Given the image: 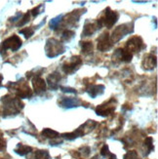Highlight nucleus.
<instances>
[{
	"instance_id": "obj_4",
	"label": "nucleus",
	"mask_w": 158,
	"mask_h": 159,
	"mask_svg": "<svg viewBox=\"0 0 158 159\" xmlns=\"http://www.w3.org/2000/svg\"><path fill=\"white\" fill-rule=\"evenodd\" d=\"M119 19V14L116 11H112L109 7L105 10L104 15H102L100 19L97 20V24L100 29L102 26H106L107 29H111V27L116 24V22Z\"/></svg>"
},
{
	"instance_id": "obj_2",
	"label": "nucleus",
	"mask_w": 158,
	"mask_h": 159,
	"mask_svg": "<svg viewBox=\"0 0 158 159\" xmlns=\"http://www.w3.org/2000/svg\"><path fill=\"white\" fill-rule=\"evenodd\" d=\"M7 87L12 91L14 90L18 99H29L32 96V90L24 79H20L19 82H10Z\"/></svg>"
},
{
	"instance_id": "obj_5",
	"label": "nucleus",
	"mask_w": 158,
	"mask_h": 159,
	"mask_svg": "<svg viewBox=\"0 0 158 159\" xmlns=\"http://www.w3.org/2000/svg\"><path fill=\"white\" fill-rule=\"evenodd\" d=\"M22 44L23 42H22V40H20V38L18 35L14 34V35L5 39L2 42V44L0 45V54H1L2 56H5L6 52L8 50L16 52L22 47Z\"/></svg>"
},
{
	"instance_id": "obj_19",
	"label": "nucleus",
	"mask_w": 158,
	"mask_h": 159,
	"mask_svg": "<svg viewBox=\"0 0 158 159\" xmlns=\"http://www.w3.org/2000/svg\"><path fill=\"white\" fill-rule=\"evenodd\" d=\"M32 151V148L29 146H25V144L23 143H19L17 148H15V152L20 156H25L26 154H29V152Z\"/></svg>"
},
{
	"instance_id": "obj_11",
	"label": "nucleus",
	"mask_w": 158,
	"mask_h": 159,
	"mask_svg": "<svg viewBox=\"0 0 158 159\" xmlns=\"http://www.w3.org/2000/svg\"><path fill=\"white\" fill-rule=\"evenodd\" d=\"M97 41H98L97 48H98V50L101 52L108 51L113 46L111 40V36H109L108 32H106V31L104 32L102 34H101V35L98 37Z\"/></svg>"
},
{
	"instance_id": "obj_16",
	"label": "nucleus",
	"mask_w": 158,
	"mask_h": 159,
	"mask_svg": "<svg viewBox=\"0 0 158 159\" xmlns=\"http://www.w3.org/2000/svg\"><path fill=\"white\" fill-rule=\"evenodd\" d=\"M100 30L99 25L97 24V20L95 22H90V20H86V23L84 25V29L82 31V37H88L91 36L96 32V30Z\"/></svg>"
},
{
	"instance_id": "obj_12",
	"label": "nucleus",
	"mask_w": 158,
	"mask_h": 159,
	"mask_svg": "<svg viewBox=\"0 0 158 159\" xmlns=\"http://www.w3.org/2000/svg\"><path fill=\"white\" fill-rule=\"evenodd\" d=\"M157 65V59L155 55L152 54H147L143 57L142 61V67L145 70H152L155 68Z\"/></svg>"
},
{
	"instance_id": "obj_22",
	"label": "nucleus",
	"mask_w": 158,
	"mask_h": 159,
	"mask_svg": "<svg viewBox=\"0 0 158 159\" xmlns=\"http://www.w3.org/2000/svg\"><path fill=\"white\" fill-rule=\"evenodd\" d=\"M42 136L47 138V139H52V140H55V139H57V138L60 136V134L57 132V131H55V130H52V129H49V128H45L43 129L42 131Z\"/></svg>"
},
{
	"instance_id": "obj_27",
	"label": "nucleus",
	"mask_w": 158,
	"mask_h": 159,
	"mask_svg": "<svg viewBox=\"0 0 158 159\" xmlns=\"http://www.w3.org/2000/svg\"><path fill=\"white\" fill-rule=\"evenodd\" d=\"M19 32L20 34H23L25 39H29V38H30L33 35V34H34V29H33L32 26L25 27V29H23V30H20Z\"/></svg>"
},
{
	"instance_id": "obj_25",
	"label": "nucleus",
	"mask_w": 158,
	"mask_h": 159,
	"mask_svg": "<svg viewBox=\"0 0 158 159\" xmlns=\"http://www.w3.org/2000/svg\"><path fill=\"white\" fill-rule=\"evenodd\" d=\"M34 159H51V156L47 149H38L34 154Z\"/></svg>"
},
{
	"instance_id": "obj_7",
	"label": "nucleus",
	"mask_w": 158,
	"mask_h": 159,
	"mask_svg": "<svg viewBox=\"0 0 158 159\" xmlns=\"http://www.w3.org/2000/svg\"><path fill=\"white\" fill-rule=\"evenodd\" d=\"M116 103H117L116 99L111 98V99H109L107 102L98 106L97 107H96L95 111L100 116H104V117L109 116L114 112V110L116 108Z\"/></svg>"
},
{
	"instance_id": "obj_33",
	"label": "nucleus",
	"mask_w": 158,
	"mask_h": 159,
	"mask_svg": "<svg viewBox=\"0 0 158 159\" xmlns=\"http://www.w3.org/2000/svg\"><path fill=\"white\" fill-rule=\"evenodd\" d=\"M60 89L61 92L64 93H70V94H77V91L75 90L74 88H71V87H65V86H60Z\"/></svg>"
},
{
	"instance_id": "obj_1",
	"label": "nucleus",
	"mask_w": 158,
	"mask_h": 159,
	"mask_svg": "<svg viewBox=\"0 0 158 159\" xmlns=\"http://www.w3.org/2000/svg\"><path fill=\"white\" fill-rule=\"evenodd\" d=\"M3 103V117L15 116L20 112V110L24 108V102L18 98H13L10 95H6L1 99Z\"/></svg>"
},
{
	"instance_id": "obj_10",
	"label": "nucleus",
	"mask_w": 158,
	"mask_h": 159,
	"mask_svg": "<svg viewBox=\"0 0 158 159\" xmlns=\"http://www.w3.org/2000/svg\"><path fill=\"white\" fill-rule=\"evenodd\" d=\"M85 9H77V10H74L71 13L67 14L66 15V19L63 18V22H65V24L67 26H76L78 25L79 22V19L81 17L82 14L85 13Z\"/></svg>"
},
{
	"instance_id": "obj_17",
	"label": "nucleus",
	"mask_w": 158,
	"mask_h": 159,
	"mask_svg": "<svg viewBox=\"0 0 158 159\" xmlns=\"http://www.w3.org/2000/svg\"><path fill=\"white\" fill-rule=\"evenodd\" d=\"M105 86L102 84H89L86 88V92L89 94L91 98L95 99L97 96L102 95L105 92Z\"/></svg>"
},
{
	"instance_id": "obj_8",
	"label": "nucleus",
	"mask_w": 158,
	"mask_h": 159,
	"mask_svg": "<svg viewBox=\"0 0 158 159\" xmlns=\"http://www.w3.org/2000/svg\"><path fill=\"white\" fill-rule=\"evenodd\" d=\"M146 47L147 46L145 43H143V40L142 39V37L133 36L127 41V43L124 48L131 54H134V53H139L142 50L146 49Z\"/></svg>"
},
{
	"instance_id": "obj_30",
	"label": "nucleus",
	"mask_w": 158,
	"mask_h": 159,
	"mask_svg": "<svg viewBox=\"0 0 158 159\" xmlns=\"http://www.w3.org/2000/svg\"><path fill=\"white\" fill-rule=\"evenodd\" d=\"M43 8H44V5H43V4L38 5L37 7H35V8H33L32 10H30V11H29V12H30V15H31L33 18L37 17L40 13H42V11H41L40 9H43Z\"/></svg>"
},
{
	"instance_id": "obj_26",
	"label": "nucleus",
	"mask_w": 158,
	"mask_h": 159,
	"mask_svg": "<svg viewBox=\"0 0 158 159\" xmlns=\"http://www.w3.org/2000/svg\"><path fill=\"white\" fill-rule=\"evenodd\" d=\"M63 18H64V15H59L56 18L52 19L51 22H50V29L51 30H57L58 26L61 24V22L63 20Z\"/></svg>"
},
{
	"instance_id": "obj_21",
	"label": "nucleus",
	"mask_w": 158,
	"mask_h": 159,
	"mask_svg": "<svg viewBox=\"0 0 158 159\" xmlns=\"http://www.w3.org/2000/svg\"><path fill=\"white\" fill-rule=\"evenodd\" d=\"M81 46V52L84 55H89L93 53L94 46L91 41H84V42H80Z\"/></svg>"
},
{
	"instance_id": "obj_18",
	"label": "nucleus",
	"mask_w": 158,
	"mask_h": 159,
	"mask_svg": "<svg viewBox=\"0 0 158 159\" xmlns=\"http://www.w3.org/2000/svg\"><path fill=\"white\" fill-rule=\"evenodd\" d=\"M114 58H118L120 61H123V63H130L133 59V54L126 50L125 48H120L115 51L113 55V59Z\"/></svg>"
},
{
	"instance_id": "obj_32",
	"label": "nucleus",
	"mask_w": 158,
	"mask_h": 159,
	"mask_svg": "<svg viewBox=\"0 0 158 159\" xmlns=\"http://www.w3.org/2000/svg\"><path fill=\"white\" fill-rule=\"evenodd\" d=\"M101 154L102 157H106V156L109 157L112 154V153H111V151H109L107 144H104V146H102V148H101Z\"/></svg>"
},
{
	"instance_id": "obj_28",
	"label": "nucleus",
	"mask_w": 158,
	"mask_h": 159,
	"mask_svg": "<svg viewBox=\"0 0 158 159\" xmlns=\"http://www.w3.org/2000/svg\"><path fill=\"white\" fill-rule=\"evenodd\" d=\"M29 19H30V12H29V11H27V13L24 14V15H23V18L19 20V23L17 24V26L20 27V26L25 25V24H27V23L29 22Z\"/></svg>"
},
{
	"instance_id": "obj_31",
	"label": "nucleus",
	"mask_w": 158,
	"mask_h": 159,
	"mask_svg": "<svg viewBox=\"0 0 158 159\" xmlns=\"http://www.w3.org/2000/svg\"><path fill=\"white\" fill-rule=\"evenodd\" d=\"M123 159H140V158H139L138 152H137L136 150H130L124 155Z\"/></svg>"
},
{
	"instance_id": "obj_37",
	"label": "nucleus",
	"mask_w": 158,
	"mask_h": 159,
	"mask_svg": "<svg viewBox=\"0 0 158 159\" xmlns=\"http://www.w3.org/2000/svg\"><path fill=\"white\" fill-rule=\"evenodd\" d=\"M91 159H99V156H98V155H96V156H94V157H92Z\"/></svg>"
},
{
	"instance_id": "obj_6",
	"label": "nucleus",
	"mask_w": 158,
	"mask_h": 159,
	"mask_svg": "<svg viewBox=\"0 0 158 159\" xmlns=\"http://www.w3.org/2000/svg\"><path fill=\"white\" fill-rule=\"evenodd\" d=\"M134 31V24L133 23H127V24H123L118 25L116 29L113 30L111 40L112 44L118 42L119 40H121L124 36H126L127 34H130Z\"/></svg>"
},
{
	"instance_id": "obj_20",
	"label": "nucleus",
	"mask_w": 158,
	"mask_h": 159,
	"mask_svg": "<svg viewBox=\"0 0 158 159\" xmlns=\"http://www.w3.org/2000/svg\"><path fill=\"white\" fill-rule=\"evenodd\" d=\"M82 136H84V134L79 128L76 129L75 131H73V132H71V133H65V134L61 135V137L67 141H73V140L77 139V138L82 137Z\"/></svg>"
},
{
	"instance_id": "obj_15",
	"label": "nucleus",
	"mask_w": 158,
	"mask_h": 159,
	"mask_svg": "<svg viewBox=\"0 0 158 159\" xmlns=\"http://www.w3.org/2000/svg\"><path fill=\"white\" fill-rule=\"evenodd\" d=\"M61 80V75L58 71H54L47 77L48 86L51 90H57L60 88V81Z\"/></svg>"
},
{
	"instance_id": "obj_35",
	"label": "nucleus",
	"mask_w": 158,
	"mask_h": 159,
	"mask_svg": "<svg viewBox=\"0 0 158 159\" xmlns=\"http://www.w3.org/2000/svg\"><path fill=\"white\" fill-rule=\"evenodd\" d=\"M108 159H116V156H115L114 154H111V156L108 157Z\"/></svg>"
},
{
	"instance_id": "obj_13",
	"label": "nucleus",
	"mask_w": 158,
	"mask_h": 159,
	"mask_svg": "<svg viewBox=\"0 0 158 159\" xmlns=\"http://www.w3.org/2000/svg\"><path fill=\"white\" fill-rule=\"evenodd\" d=\"M82 103L81 100L78 98H68V97H64L61 101H59V106L64 108H73L77 107Z\"/></svg>"
},
{
	"instance_id": "obj_36",
	"label": "nucleus",
	"mask_w": 158,
	"mask_h": 159,
	"mask_svg": "<svg viewBox=\"0 0 158 159\" xmlns=\"http://www.w3.org/2000/svg\"><path fill=\"white\" fill-rule=\"evenodd\" d=\"M2 80H3V76L1 74H0V86H1V82H2Z\"/></svg>"
},
{
	"instance_id": "obj_24",
	"label": "nucleus",
	"mask_w": 158,
	"mask_h": 159,
	"mask_svg": "<svg viewBox=\"0 0 158 159\" xmlns=\"http://www.w3.org/2000/svg\"><path fill=\"white\" fill-rule=\"evenodd\" d=\"M145 148H146V151H145V155H148L151 151L154 149V147H153V139L151 137H147L146 138L145 140Z\"/></svg>"
},
{
	"instance_id": "obj_3",
	"label": "nucleus",
	"mask_w": 158,
	"mask_h": 159,
	"mask_svg": "<svg viewBox=\"0 0 158 159\" xmlns=\"http://www.w3.org/2000/svg\"><path fill=\"white\" fill-rule=\"evenodd\" d=\"M65 51V47L63 42L55 39V38H49L46 41L45 45V53L48 58H56L60 55L64 54Z\"/></svg>"
},
{
	"instance_id": "obj_14",
	"label": "nucleus",
	"mask_w": 158,
	"mask_h": 159,
	"mask_svg": "<svg viewBox=\"0 0 158 159\" xmlns=\"http://www.w3.org/2000/svg\"><path fill=\"white\" fill-rule=\"evenodd\" d=\"M32 86H33L34 92H35V94L38 96L45 93L46 87H47L46 81L43 78H41L40 76H36V77L32 78Z\"/></svg>"
},
{
	"instance_id": "obj_9",
	"label": "nucleus",
	"mask_w": 158,
	"mask_h": 159,
	"mask_svg": "<svg viewBox=\"0 0 158 159\" xmlns=\"http://www.w3.org/2000/svg\"><path fill=\"white\" fill-rule=\"evenodd\" d=\"M82 65V59L79 56H73L70 58V61H66L63 65V70L66 74H72L79 70Z\"/></svg>"
},
{
	"instance_id": "obj_29",
	"label": "nucleus",
	"mask_w": 158,
	"mask_h": 159,
	"mask_svg": "<svg viewBox=\"0 0 158 159\" xmlns=\"http://www.w3.org/2000/svg\"><path fill=\"white\" fill-rule=\"evenodd\" d=\"M75 152H77V154H79L80 156H83V157H87L89 154L91 152V149L89 147H83L81 148L78 151H75Z\"/></svg>"
},
{
	"instance_id": "obj_23",
	"label": "nucleus",
	"mask_w": 158,
	"mask_h": 159,
	"mask_svg": "<svg viewBox=\"0 0 158 159\" xmlns=\"http://www.w3.org/2000/svg\"><path fill=\"white\" fill-rule=\"evenodd\" d=\"M75 35V32L73 30H65L61 33V42H70V41L74 37Z\"/></svg>"
},
{
	"instance_id": "obj_34",
	"label": "nucleus",
	"mask_w": 158,
	"mask_h": 159,
	"mask_svg": "<svg viewBox=\"0 0 158 159\" xmlns=\"http://www.w3.org/2000/svg\"><path fill=\"white\" fill-rule=\"evenodd\" d=\"M6 148V142L2 138V135H0V151L3 150Z\"/></svg>"
}]
</instances>
